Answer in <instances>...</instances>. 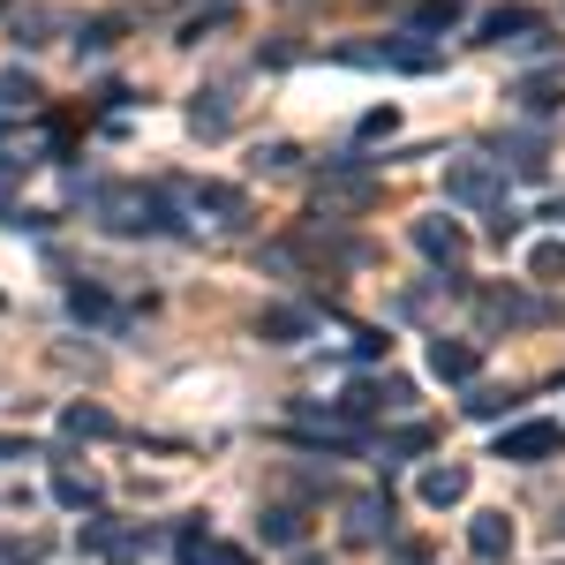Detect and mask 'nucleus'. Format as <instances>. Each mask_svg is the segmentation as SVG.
Wrapping results in <instances>:
<instances>
[{"label":"nucleus","mask_w":565,"mask_h":565,"mask_svg":"<svg viewBox=\"0 0 565 565\" xmlns=\"http://www.w3.org/2000/svg\"><path fill=\"white\" fill-rule=\"evenodd\" d=\"M90 218L106 234H167V189H143V181H98L90 189Z\"/></svg>","instance_id":"obj_1"},{"label":"nucleus","mask_w":565,"mask_h":565,"mask_svg":"<svg viewBox=\"0 0 565 565\" xmlns=\"http://www.w3.org/2000/svg\"><path fill=\"white\" fill-rule=\"evenodd\" d=\"M445 204L498 212V204H505V159H490V151H460V159H445Z\"/></svg>","instance_id":"obj_2"},{"label":"nucleus","mask_w":565,"mask_h":565,"mask_svg":"<svg viewBox=\"0 0 565 565\" xmlns=\"http://www.w3.org/2000/svg\"><path fill=\"white\" fill-rule=\"evenodd\" d=\"M167 204H181L189 226H212V234L249 226V196H242V189H226V181H174V189H167Z\"/></svg>","instance_id":"obj_3"},{"label":"nucleus","mask_w":565,"mask_h":565,"mask_svg":"<svg viewBox=\"0 0 565 565\" xmlns=\"http://www.w3.org/2000/svg\"><path fill=\"white\" fill-rule=\"evenodd\" d=\"M348 61H362V68H399V76H430V68H445V45L430 31H399V39H377V45H348Z\"/></svg>","instance_id":"obj_4"},{"label":"nucleus","mask_w":565,"mask_h":565,"mask_svg":"<svg viewBox=\"0 0 565 565\" xmlns=\"http://www.w3.org/2000/svg\"><path fill=\"white\" fill-rule=\"evenodd\" d=\"M370 204H377V174H362V167H340L317 181V218H354Z\"/></svg>","instance_id":"obj_5"},{"label":"nucleus","mask_w":565,"mask_h":565,"mask_svg":"<svg viewBox=\"0 0 565 565\" xmlns=\"http://www.w3.org/2000/svg\"><path fill=\"white\" fill-rule=\"evenodd\" d=\"M468 302H476V317L490 324V332H498V324L513 332V324H543V317H551V302H535V295H521V287H476Z\"/></svg>","instance_id":"obj_6"},{"label":"nucleus","mask_w":565,"mask_h":565,"mask_svg":"<svg viewBox=\"0 0 565 565\" xmlns=\"http://www.w3.org/2000/svg\"><path fill=\"white\" fill-rule=\"evenodd\" d=\"M340 535H348L354 551H377V543H392V498H385V490H362V498H348V521H340Z\"/></svg>","instance_id":"obj_7"},{"label":"nucleus","mask_w":565,"mask_h":565,"mask_svg":"<svg viewBox=\"0 0 565 565\" xmlns=\"http://www.w3.org/2000/svg\"><path fill=\"white\" fill-rule=\"evenodd\" d=\"M565 445L558 423H513V430L498 437V460H513V468H535V460H551Z\"/></svg>","instance_id":"obj_8"},{"label":"nucleus","mask_w":565,"mask_h":565,"mask_svg":"<svg viewBox=\"0 0 565 565\" xmlns=\"http://www.w3.org/2000/svg\"><path fill=\"white\" fill-rule=\"evenodd\" d=\"M415 249H423L430 264H452V271H460V257H468V226H460V218H445V212L415 218Z\"/></svg>","instance_id":"obj_9"},{"label":"nucleus","mask_w":565,"mask_h":565,"mask_svg":"<svg viewBox=\"0 0 565 565\" xmlns=\"http://www.w3.org/2000/svg\"><path fill=\"white\" fill-rule=\"evenodd\" d=\"M407 399H415V385H407V377H385V385H348V392H340V415H348V423H370V415L407 407Z\"/></svg>","instance_id":"obj_10"},{"label":"nucleus","mask_w":565,"mask_h":565,"mask_svg":"<svg viewBox=\"0 0 565 565\" xmlns=\"http://www.w3.org/2000/svg\"><path fill=\"white\" fill-rule=\"evenodd\" d=\"M84 551L106 565H136L143 558V535H129L121 521H84Z\"/></svg>","instance_id":"obj_11"},{"label":"nucleus","mask_w":565,"mask_h":565,"mask_svg":"<svg viewBox=\"0 0 565 565\" xmlns=\"http://www.w3.org/2000/svg\"><path fill=\"white\" fill-rule=\"evenodd\" d=\"M482 370V348L476 340H430V377H445V385H468Z\"/></svg>","instance_id":"obj_12"},{"label":"nucleus","mask_w":565,"mask_h":565,"mask_svg":"<svg viewBox=\"0 0 565 565\" xmlns=\"http://www.w3.org/2000/svg\"><path fill=\"white\" fill-rule=\"evenodd\" d=\"M476 31H482V45H513V39H527V31H543V15L521 8V0H505V8H490V15H482Z\"/></svg>","instance_id":"obj_13"},{"label":"nucleus","mask_w":565,"mask_h":565,"mask_svg":"<svg viewBox=\"0 0 565 565\" xmlns=\"http://www.w3.org/2000/svg\"><path fill=\"white\" fill-rule=\"evenodd\" d=\"M468 490H476V476H468L460 460H437V468H423V505H437V513H445V505H460Z\"/></svg>","instance_id":"obj_14"},{"label":"nucleus","mask_w":565,"mask_h":565,"mask_svg":"<svg viewBox=\"0 0 565 565\" xmlns=\"http://www.w3.org/2000/svg\"><path fill=\"white\" fill-rule=\"evenodd\" d=\"M257 332L271 340V348H302L309 332H317V317H309V309H287V302H271V309L257 317Z\"/></svg>","instance_id":"obj_15"},{"label":"nucleus","mask_w":565,"mask_h":565,"mask_svg":"<svg viewBox=\"0 0 565 565\" xmlns=\"http://www.w3.org/2000/svg\"><path fill=\"white\" fill-rule=\"evenodd\" d=\"M513 106H521L527 121H551V114L565 106V76H527V84L513 90Z\"/></svg>","instance_id":"obj_16"},{"label":"nucleus","mask_w":565,"mask_h":565,"mask_svg":"<svg viewBox=\"0 0 565 565\" xmlns=\"http://www.w3.org/2000/svg\"><path fill=\"white\" fill-rule=\"evenodd\" d=\"M181 565H249V551H234V543H218L204 527H189V535H181Z\"/></svg>","instance_id":"obj_17"},{"label":"nucleus","mask_w":565,"mask_h":565,"mask_svg":"<svg viewBox=\"0 0 565 565\" xmlns=\"http://www.w3.org/2000/svg\"><path fill=\"white\" fill-rule=\"evenodd\" d=\"M468 543H476V558H505L513 551V521L505 513H476L468 521Z\"/></svg>","instance_id":"obj_18"},{"label":"nucleus","mask_w":565,"mask_h":565,"mask_svg":"<svg viewBox=\"0 0 565 565\" xmlns=\"http://www.w3.org/2000/svg\"><path fill=\"white\" fill-rule=\"evenodd\" d=\"M45 90H39V76H23V68H8L0 76V114H31Z\"/></svg>","instance_id":"obj_19"},{"label":"nucleus","mask_w":565,"mask_h":565,"mask_svg":"<svg viewBox=\"0 0 565 565\" xmlns=\"http://www.w3.org/2000/svg\"><path fill=\"white\" fill-rule=\"evenodd\" d=\"M61 430H68V437H114V415H106V407H90V399H76V407L61 415Z\"/></svg>","instance_id":"obj_20"},{"label":"nucleus","mask_w":565,"mask_h":565,"mask_svg":"<svg viewBox=\"0 0 565 565\" xmlns=\"http://www.w3.org/2000/svg\"><path fill=\"white\" fill-rule=\"evenodd\" d=\"M257 527H264V543H279V551H295V543H302V513H295V505H271Z\"/></svg>","instance_id":"obj_21"},{"label":"nucleus","mask_w":565,"mask_h":565,"mask_svg":"<svg viewBox=\"0 0 565 565\" xmlns=\"http://www.w3.org/2000/svg\"><path fill=\"white\" fill-rule=\"evenodd\" d=\"M468 15V0H415V31H452Z\"/></svg>","instance_id":"obj_22"},{"label":"nucleus","mask_w":565,"mask_h":565,"mask_svg":"<svg viewBox=\"0 0 565 565\" xmlns=\"http://www.w3.org/2000/svg\"><path fill=\"white\" fill-rule=\"evenodd\" d=\"M45 31H61V15H53V8H23V15H15V45H53Z\"/></svg>","instance_id":"obj_23"},{"label":"nucleus","mask_w":565,"mask_h":565,"mask_svg":"<svg viewBox=\"0 0 565 565\" xmlns=\"http://www.w3.org/2000/svg\"><path fill=\"white\" fill-rule=\"evenodd\" d=\"M53 498H61V505H98V476H76V468H61V476H53Z\"/></svg>","instance_id":"obj_24"},{"label":"nucleus","mask_w":565,"mask_h":565,"mask_svg":"<svg viewBox=\"0 0 565 565\" xmlns=\"http://www.w3.org/2000/svg\"><path fill=\"white\" fill-rule=\"evenodd\" d=\"M527 271H535L543 287H558V279H565V242H535V257H527Z\"/></svg>","instance_id":"obj_25"},{"label":"nucleus","mask_w":565,"mask_h":565,"mask_svg":"<svg viewBox=\"0 0 565 565\" xmlns=\"http://www.w3.org/2000/svg\"><path fill=\"white\" fill-rule=\"evenodd\" d=\"M45 558V535H15V543H0V565H39Z\"/></svg>","instance_id":"obj_26"},{"label":"nucleus","mask_w":565,"mask_h":565,"mask_svg":"<svg viewBox=\"0 0 565 565\" xmlns=\"http://www.w3.org/2000/svg\"><path fill=\"white\" fill-rule=\"evenodd\" d=\"M114 31H121V23H106V15H98V23H76V53H106Z\"/></svg>","instance_id":"obj_27"},{"label":"nucleus","mask_w":565,"mask_h":565,"mask_svg":"<svg viewBox=\"0 0 565 565\" xmlns=\"http://www.w3.org/2000/svg\"><path fill=\"white\" fill-rule=\"evenodd\" d=\"M430 423H407V430H399V437H385V460H399V452H423V445H430Z\"/></svg>","instance_id":"obj_28"},{"label":"nucleus","mask_w":565,"mask_h":565,"mask_svg":"<svg viewBox=\"0 0 565 565\" xmlns=\"http://www.w3.org/2000/svg\"><path fill=\"white\" fill-rule=\"evenodd\" d=\"M295 159H302L295 143H264V151H257V174H295Z\"/></svg>","instance_id":"obj_29"},{"label":"nucleus","mask_w":565,"mask_h":565,"mask_svg":"<svg viewBox=\"0 0 565 565\" xmlns=\"http://www.w3.org/2000/svg\"><path fill=\"white\" fill-rule=\"evenodd\" d=\"M392 129H399V114H392V106H377V114H362V129H354V136H362V143H385Z\"/></svg>","instance_id":"obj_30"},{"label":"nucleus","mask_w":565,"mask_h":565,"mask_svg":"<svg viewBox=\"0 0 565 565\" xmlns=\"http://www.w3.org/2000/svg\"><path fill=\"white\" fill-rule=\"evenodd\" d=\"M505 407H513V399H505V392H476V399H468V415H476V423H498V415H505Z\"/></svg>","instance_id":"obj_31"},{"label":"nucleus","mask_w":565,"mask_h":565,"mask_svg":"<svg viewBox=\"0 0 565 565\" xmlns=\"http://www.w3.org/2000/svg\"><path fill=\"white\" fill-rule=\"evenodd\" d=\"M68 309H76V317H106V295H98V287H76Z\"/></svg>","instance_id":"obj_32"},{"label":"nucleus","mask_w":565,"mask_h":565,"mask_svg":"<svg viewBox=\"0 0 565 565\" xmlns=\"http://www.w3.org/2000/svg\"><path fill=\"white\" fill-rule=\"evenodd\" d=\"M15 174H23V167H15V159H8V151H0V212H8V204H15Z\"/></svg>","instance_id":"obj_33"},{"label":"nucleus","mask_w":565,"mask_h":565,"mask_svg":"<svg viewBox=\"0 0 565 565\" xmlns=\"http://www.w3.org/2000/svg\"><path fill=\"white\" fill-rule=\"evenodd\" d=\"M551 218H565V196H558V204H551Z\"/></svg>","instance_id":"obj_34"},{"label":"nucleus","mask_w":565,"mask_h":565,"mask_svg":"<svg viewBox=\"0 0 565 565\" xmlns=\"http://www.w3.org/2000/svg\"><path fill=\"white\" fill-rule=\"evenodd\" d=\"M551 527H558V543H565V513H558V521H551Z\"/></svg>","instance_id":"obj_35"},{"label":"nucleus","mask_w":565,"mask_h":565,"mask_svg":"<svg viewBox=\"0 0 565 565\" xmlns=\"http://www.w3.org/2000/svg\"><path fill=\"white\" fill-rule=\"evenodd\" d=\"M302 565H324V558H302Z\"/></svg>","instance_id":"obj_36"},{"label":"nucleus","mask_w":565,"mask_h":565,"mask_svg":"<svg viewBox=\"0 0 565 565\" xmlns=\"http://www.w3.org/2000/svg\"><path fill=\"white\" fill-rule=\"evenodd\" d=\"M551 565H565V558H551Z\"/></svg>","instance_id":"obj_37"},{"label":"nucleus","mask_w":565,"mask_h":565,"mask_svg":"<svg viewBox=\"0 0 565 565\" xmlns=\"http://www.w3.org/2000/svg\"><path fill=\"white\" fill-rule=\"evenodd\" d=\"M0 8H8V0H0Z\"/></svg>","instance_id":"obj_38"}]
</instances>
